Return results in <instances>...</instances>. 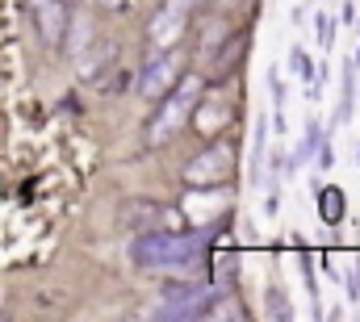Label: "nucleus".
<instances>
[{"label":"nucleus","instance_id":"obj_1","mask_svg":"<svg viewBox=\"0 0 360 322\" xmlns=\"http://www.w3.org/2000/svg\"><path fill=\"white\" fill-rule=\"evenodd\" d=\"M205 231H139L134 243H130V259L139 268H168V272H180V268H193L205 251Z\"/></svg>","mask_w":360,"mask_h":322},{"label":"nucleus","instance_id":"obj_2","mask_svg":"<svg viewBox=\"0 0 360 322\" xmlns=\"http://www.w3.org/2000/svg\"><path fill=\"white\" fill-rule=\"evenodd\" d=\"M197 96H201V76H188V80H180V88H172V96L164 101V109L147 122V147H164L176 134L180 126H184V117L193 113Z\"/></svg>","mask_w":360,"mask_h":322},{"label":"nucleus","instance_id":"obj_3","mask_svg":"<svg viewBox=\"0 0 360 322\" xmlns=\"http://www.w3.org/2000/svg\"><path fill=\"white\" fill-rule=\"evenodd\" d=\"M160 297H164V306L155 310V318H201L210 310V302H218V289L188 281V285H168Z\"/></svg>","mask_w":360,"mask_h":322},{"label":"nucleus","instance_id":"obj_4","mask_svg":"<svg viewBox=\"0 0 360 322\" xmlns=\"http://www.w3.org/2000/svg\"><path fill=\"white\" fill-rule=\"evenodd\" d=\"M117 218L130 231H180L184 226V214L176 205H160V201H126Z\"/></svg>","mask_w":360,"mask_h":322},{"label":"nucleus","instance_id":"obj_5","mask_svg":"<svg viewBox=\"0 0 360 322\" xmlns=\"http://www.w3.org/2000/svg\"><path fill=\"white\" fill-rule=\"evenodd\" d=\"M188 4H193V0H168V4L155 13V21H151V30H147L151 51H168V46H176L180 38H184V25H188Z\"/></svg>","mask_w":360,"mask_h":322},{"label":"nucleus","instance_id":"obj_6","mask_svg":"<svg viewBox=\"0 0 360 322\" xmlns=\"http://www.w3.org/2000/svg\"><path fill=\"white\" fill-rule=\"evenodd\" d=\"M235 172V147L231 143H218L210 151H201L197 160L184 167V180L188 184H214V180H226Z\"/></svg>","mask_w":360,"mask_h":322},{"label":"nucleus","instance_id":"obj_7","mask_svg":"<svg viewBox=\"0 0 360 322\" xmlns=\"http://www.w3.org/2000/svg\"><path fill=\"white\" fill-rule=\"evenodd\" d=\"M180 76V55L168 46V51H160L155 59H147V67H143V80H139V92L147 96V101H155V96H164L172 80Z\"/></svg>","mask_w":360,"mask_h":322},{"label":"nucleus","instance_id":"obj_8","mask_svg":"<svg viewBox=\"0 0 360 322\" xmlns=\"http://www.w3.org/2000/svg\"><path fill=\"white\" fill-rule=\"evenodd\" d=\"M68 25H72V21H68V13H63L59 0H42V4H38V30H42L46 46H63V30H68Z\"/></svg>","mask_w":360,"mask_h":322},{"label":"nucleus","instance_id":"obj_9","mask_svg":"<svg viewBox=\"0 0 360 322\" xmlns=\"http://www.w3.org/2000/svg\"><path fill=\"white\" fill-rule=\"evenodd\" d=\"M113 63H117V46H113V42H101L96 51H89V55H84V63H80V80L101 84V76H105Z\"/></svg>","mask_w":360,"mask_h":322},{"label":"nucleus","instance_id":"obj_10","mask_svg":"<svg viewBox=\"0 0 360 322\" xmlns=\"http://www.w3.org/2000/svg\"><path fill=\"white\" fill-rule=\"evenodd\" d=\"M319 214H323L327 226H335V222L344 218V193H340V188H323V193H319Z\"/></svg>","mask_w":360,"mask_h":322},{"label":"nucleus","instance_id":"obj_11","mask_svg":"<svg viewBox=\"0 0 360 322\" xmlns=\"http://www.w3.org/2000/svg\"><path fill=\"white\" fill-rule=\"evenodd\" d=\"M264 314L269 318H293V306H289V293L285 289H269L264 293Z\"/></svg>","mask_w":360,"mask_h":322},{"label":"nucleus","instance_id":"obj_12","mask_svg":"<svg viewBox=\"0 0 360 322\" xmlns=\"http://www.w3.org/2000/svg\"><path fill=\"white\" fill-rule=\"evenodd\" d=\"M352 101H356V76L352 67H344V84H340V109H335V122H344L352 113Z\"/></svg>","mask_w":360,"mask_h":322},{"label":"nucleus","instance_id":"obj_13","mask_svg":"<svg viewBox=\"0 0 360 322\" xmlns=\"http://www.w3.org/2000/svg\"><path fill=\"white\" fill-rule=\"evenodd\" d=\"M289 63H293V72H297L302 80H306L310 88H314L310 96H319V80H314V63H310V55H306L302 46H293V55H289Z\"/></svg>","mask_w":360,"mask_h":322},{"label":"nucleus","instance_id":"obj_14","mask_svg":"<svg viewBox=\"0 0 360 322\" xmlns=\"http://www.w3.org/2000/svg\"><path fill=\"white\" fill-rule=\"evenodd\" d=\"M319 143H323V130H319V122H310V126H306V139H302V147H297V155H293V163H289V167L306 163V160H310V151H314Z\"/></svg>","mask_w":360,"mask_h":322},{"label":"nucleus","instance_id":"obj_15","mask_svg":"<svg viewBox=\"0 0 360 322\" xmlns=\"http://www.w3.org/2000/svg\"><path fill=\"white\" fill-rule=\"evenodd\" d=\"M231 113H235L231 105H218V113H214V109H205V113H201V126H197V130H205V134H210V130H218L222 122H231Z\"/></svg>","mask_w":360,"mask_h":322},{"label":"nucleus","instance_id":"obj_16","mask_svg":"<svg viewBox=\"0 0 360 322\" xmlns=\"http://www.w3.org/2000/svg\"><path fill=\"white\" fill-rule=\"evenodd\" d=\"M269 88H272V105H276V109H285V80H281V72H276V67L269 72Z\"/></svg>","mask_w":360,"mask_h":322},{"label":"nucleus","instance_id":"obj_17","mask_svg":"<svg viewBox=\"0 0 360 322\" xmlns=\"http://www.w3.org/2000/svg\"><path fill=\"white\" fill-rule=\"evenodd\" d=\"M331 38H335V30H331V17H323V13H319V46L327 51V46H331Z\"/></svg>","mask_w":360,"mask_h":322},{"label":"nucleus","instance_id":"obj_18","mask_svg":"<svg viewBox=\"0 0 360 322\" xmlns=\"http://www.w3.org/2000/svg\"><path fill=\"white\" fill-rule=\"evenodd\" d=\"M92 4H101V8H113V4H122V0H92Z\"/></svg>","mask_w":360,"mask_h":322},{"label":"nucleus","instance_id":"obj_19","mask_svg":"<svg viewBox=\"0 0 360 322\" xmlns=\"http://www.w3.org/2000/svg\"><path fill=\"white\" fill-rule=\"evenodd\" d=\"M352 63H360V51H356V59H352Z\"/></svg>","mask_w":360,"mask_h":322}]
</instances>
